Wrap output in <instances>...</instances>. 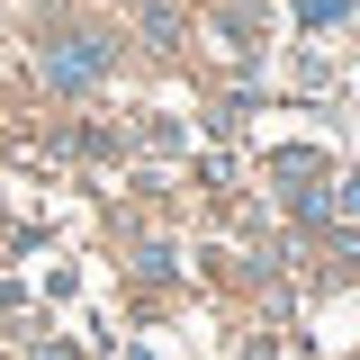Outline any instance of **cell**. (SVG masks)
I'll list each match as a JSON object with an SVG mask.
<instances>
[{
  "mask_svg": "<svg viewBox=\"0 0 360 360\" xmlns=\"http://www.w3.org/2000/svg\"><path fill=\"white\" fill-rule=\"evenodd\" d=\"M108 63H117V45H108V37H82V27H72V37H54V45L37 54L45 90H90L99 72H108Z\"/></svg>",
  "mask_w": 360,
  "mask_h": 360,
  "instance_id": "1",
  "label": "cell"
},
{
  "mask_svg": "<svg viewBox=\"0 0 360 360\" xmlns=\"http://www.w3.org/2000/svg\"><path fill=\"white\" fill-rule=\"evenodd\" d=\"M297 18L307 27H342V0H297Z\"/></svg>",
  "mask_w": 360,
  "mask_h": 360,
  "instance_id": "2",
  "label": "cell"
},
{
  "mask_svg": "<svg viewBox=\"0 0 360 360\" xmlns=\"http://www.w3.org/2000/svg\"><path fill=\"white\" fill-rule=\"evenodd\" d=\"M333 207H342V217H360V172L342 180V189H333Z\"/></svg>",
  "mask_w": 360,
  "mask_h": 360,
  "instance_id": "3",
  "label": "cell"
}]
</instances>
